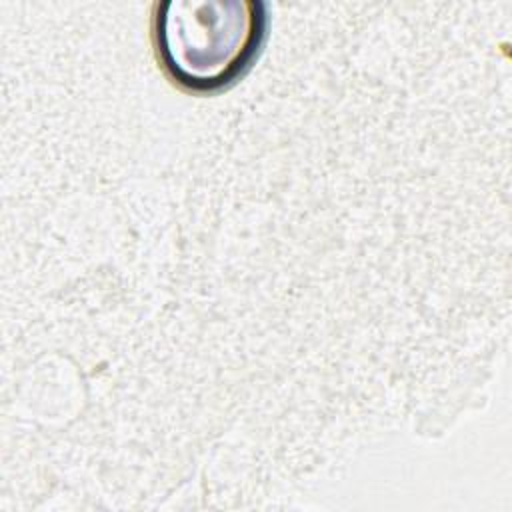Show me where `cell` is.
Returning <instances> with one entry per match:
<instances>
[{
    "label": "cell",
    "mask_w": 512,
    "mask_h": 512,
    "mask_svg": "<svg viewBox=\"0 0 512 512\" xmlns=\"http://www.w3.org/2000/svg\"><path fill=\"white\" fill-rule=\"evenodd\" d=\"M264 0H158L150 40L164 76L188 94L212 96L242 80L268 38Z\"/></svg>",
    "instance_id": "1"
}]
</instances>
